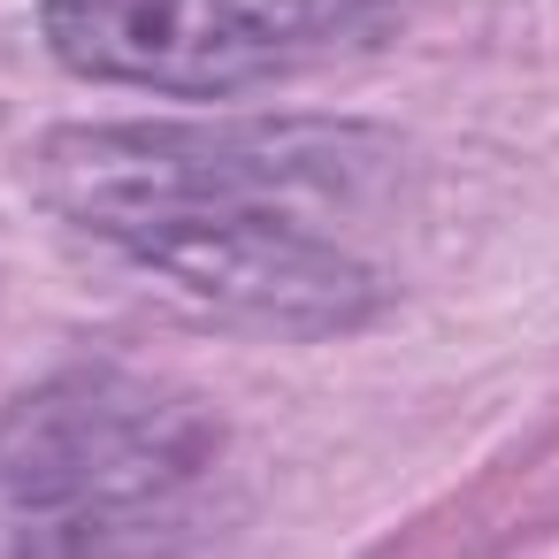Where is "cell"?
<instances>
[{
  "mask_svg": "<svg viewBox=\"0 0 559 559\" xmlns=\"http://www.w3.org/2000/svg\"><path fill=\"white\" fill-rule=\"evenodd\" d=\"M223 490V429L192 399L70 368L0 414V551H177Z\"/></svg>",
  "mask_w": 559,
  "mask_h": 559,
  "instance_id": "obj_2",
  "label": "cell"
},
{
  "mask_svg": "<svg viewBox=\"0 0 559 559\" xmlns=\"http://www.w3.org/2000/svg\"><path fill=\"white\" fill-rule=\"evenodd\" d=\"M406 9L414 0H39V32L93 85L230 100L391 47Z\"/></svg>",
  "mask_w": 559,
  "mask_h": 559,
  "instance_id": "obj_3",
  "label": "cell"
},
{
  "mask_svg": "<svg viewBox=\"0 0 559 559\" xmlns=\"http://www.w3.org/2000/svg\"><path fill=\"white\" fill-rule=\"evenodd\" d=\"M39 200L246 330L330 337L399 299L406 162L368 123H70L39 146Z\"/></svg>",
  "mask_w": 559,
  "mask_h": 559,
  "instance_id": "obj_1",
  "label": "cell"
}]
</instances>
